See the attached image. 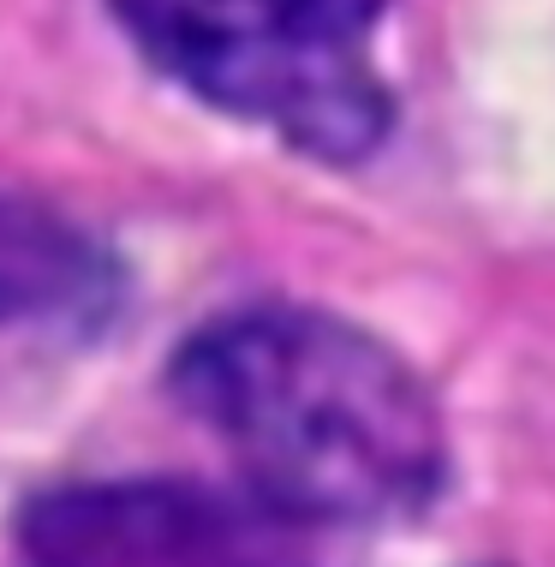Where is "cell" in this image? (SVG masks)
<instances>
[{"label": "cell", "instance_id": "cell-3", "mask_svg": "<svg viewBox=\"0 0 555 567\" xmlns=\"http://www.w3.org/2000/svg\"><path fill=\"white\" fill-rule=\"evenodd\" d=\"M24 567H311L305 526L245 484L84 478L24 502Z\"/></svg>", "mask_w": 555, "mask_h": 567}, {"label": "cell", "instance_id": "cell-4", "mask_svg": "<svg viewBox=\"0 0 555 567\" xmlns=\"http://www.w3.org/2000/svg\"><path fill=\"white\" fill-rule=\"evenodd\" d=\"M120 311L114 251L49 204L0 192V329L79 334Z\"/></svg>", "mask_w": 555, "mask_h": 567}, {"label": "cell", "instance_id": "cell-1", "mask_svg": "<svg viewBox=\"0 0 555 567\" xmlns=\"http://www.w3.org/2000/svg\"><path fill=\"white\" fill-rule=\"evenodd\" d=\"M167 389L234 478L299 526H382L449 484V424L382 334L322 305H234L185 334Z\"/></svg>", "mask_w": 555, "mask_h": 567}, {"label": "cell", "instance_id": "cell-2", "mask_svg": "<svg viewBox=\"0 0 555 567\" xmlns=\"http://www.w3.org/2000/svg\"><path fill=\"white\" fill-rule=\"evenodd\" d=\"M132 49L204 109L292 156L352 167L394 126L377 30L394 0H102Z\"/></svg>", "mask_w": 555, "mask_h": 567}]
</instances>
